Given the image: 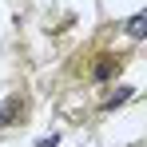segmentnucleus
Segmentation results:
<instances>
[{
    "instance_id": "1",
    "label": "nucleus",
    "mask_w": 147,
    "mask_h": 147,
    "mask_svg": "<svg viewBox=\"0 0 147 147\" xmlns=\"http://www.w3.org/2000/svg\"><path fill=\"white\" fill-rule=\"evenodd\" d=\"M147 16H143V12H135V16H131V20H127V24H123V28H127V36H131V40H143V36H147Z\"/></svg>"
}]
</instances>
